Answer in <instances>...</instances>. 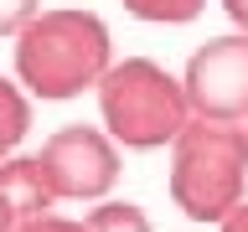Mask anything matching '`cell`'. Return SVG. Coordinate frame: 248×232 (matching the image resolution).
<instances>
[{
  "label": "cell",
  "mask_w": 248,
  "mask_h": 232,
  "mask_svg": "<svg viewBox=\"0 0 248 232\" xmlns=\"http://www.w3.org/2000/svg\"><path fill=\"white\" fill-rule=\"evenodd\" d=\"M31 134V98L21 83L0 77V165L21 150V139Z\"/></svg>",
  "instance_id": "cell-6"
},
{
  "label": "cell",
  "mask_w": 248,
  "mask_h": 232,
  "mask_svg": "<svg viewBox=\"0 0 248 232\" xmlns=\"http://www.w3.org/2000/svg\"><path fill=\"white\" fill-rule=\"evenodd\" d=\"M124 11L150 26H186L207 11V0H124Z\"/></svg>",
  "instance_id": "cell-8"
},
{
  "label": "cell",
  "mask_w": 248,
  "mask_h": 232,
  "mask_svg": "<svg viewBox=\"0 0 248 232\" xmlns=\"http://www.w3.org/2000/svg\"><path fill=\"white\" fill-rule=\"evenodd\" d=\"M93 93H98L104 134L119 150H166L191 124V103H186L181 77H170L150 57L108 62V72L98 77Z\"/></svg>",
  "instance_id": "cell-3"
},
{
  "label": "cell",
  "mask_w": 248,
  "mask_h": 232,
  "mask_svg": "<svg viewBox=\"0 0 248 232\" xmlns=\"http://www.w3.org/2000/svg\"><path fill=\"white\" fill-rule=\"evenodd\" d=\"M217 232H248V196L238 201V206H232L222 222H217Z\"/></svg>",
  "instance_id": "cell-12"
},
{
  "label": "cell",
  "mask_w": 248,
  "mask_h": 232,
  "mask_svg": "<svg viewBox=\"0 0 248 232\" xmlns=\"http://www.w3.org/2000/svg\"><path fill=\"white\" fill-rule=\"evenodd\" d=\"M222 11H228V21L238 31H248V0H222Z\"/></svg>",
  "instance_id": "cell-13"
},
{
  "label": "cell",
  "mask_w": 248,
  "mask_h": 232,
  "mask_svg": "<svg viewBox=\"0 0 248 232\" xmlns=\"http://www.w3.org/2000/svg\"><path fill=\"white\" fill-rule=\"evenodd\" d=\"M31 160L42 170L52 201H104L119 186V145L93 124H67L46 134Z\"/></svg>",
  "instance_id": "cell-4"
},
{
  "label": "cell",
  "mask_w": 248,
  "mask_h": 232,
  "mask_svg": "<svg viewBox=\"0 0 248 232\" xmlns=\"http://www.w3.org/2000/svg\"><path fill=\"white\" fill-rule=\"evenodd\" d=\"M243 129H248V124H243Z\"/></svg>",
  "instance_id": "cell-14"
},
{
  "label": "cell",
  "mask_w": 248,
  "mask_h": 232,
  "mask_svg": "<svg viewBox=\"0 0 248 232\" xmlns=\"http://www.w3.org/2000/svg\"><path fill=\"white\" fill-rule=\"evenodd\" d=\"M21 222H26V217H21V206H16V201H11V191L0 186V232H16Z\"/></svg>",
  "instance_id": "cell-11"
},
{
  "label": "cell",
  "mask_w": 248,
  "mask_h": 232,
  "mask_svg": "<svg viewBox=\"0 0 248 232\" xmlns=\"http://www.w3.org/2000/svg\"><path fill=\"white\" fill-rule=\"evenodd\" d=\"M16 232H83V222L78 217H62V212H42V217H31V222H21Z\"/></svg>",
  "instance_id": "cell-10"
},
{
  "label": "cell",
  "mask_w": 248,
  "mask_h": 232,
  "mask_svg": "<svg viewBox=\"0 0 248 232\" xmlns=\"http://www.w3.org/2000/svg\"><path fill=\"white\" fill-rule=\"evenodd\" d=\"M114 62V42L98 11H36L16 31V83L26 98L67 103L78 93L98 88V77Z\"/></svg>",
  "instance_id": "cell-1"
},
{
  "label": "cell",
  "mask_w": 248,
  "mask_h": 232,
  "mask_svg": "<svg viewBox=\"0 0 248 232\" xmlns=\"http://www.w3.org/2000/svg\"><path fill=\"white\" fill-rule=\"evenodd\" d=\"M181 88L191 103V119L248 124V31L202 42L181 72Z\"/></svg>",
  "instance_id": "cell-5"
},
{
  "label": "cell",
  "mask_w": 248,
  "mask_h": 232,
  "mask_svg": "<svg viewBox=\"0 0 248 232\" xmlns=\"http://www.w3.org/2000/svg\"><path fill=\"white\" fill-rule=\"evenodd\" d=\"M36 11H42V0H0V36H16Z\"/></svg>",
  "instance_id": "cell-9"
},
{
  "label": "cell",
  "mask_w": 248,
  "mask_h": 232,
  "mask_svg": "<svg viewBox=\"0 0 248 232\" xmlns=\"http://www.w3.org/2000/svg\"><path fill=\"white\" fill-rule=\"evenodd\" d=\"M170 201L191 222H222L248 196V129L191 119L170 139Z\"/></svg>",
  "instance_id": "cell-2"
},
{
  "label": "cell",
  "mask_w": 248,
  "mask_h": 232,
  "mask_svg": "<svg viewBox=\"0 0 248 232\" xmlns=\"http://www.w3.org/2000/svg\"><path fill=\"white\" fill-rule=\"evenodd\" d=\"M83 232H155L150 217H145V206H135V201H93V212L83 217Z\"/></svg>",
  "instance_id": "cell-7"
}]
</instances>
